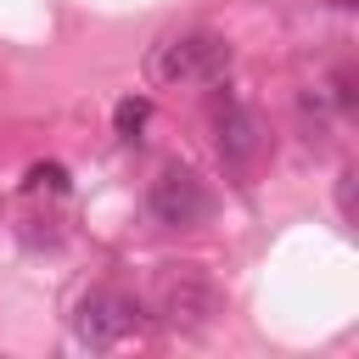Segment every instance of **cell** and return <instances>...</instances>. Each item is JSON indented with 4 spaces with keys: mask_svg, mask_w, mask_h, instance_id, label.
<instances>
[{
    "mask_svg": "<svg viewBox=\"0 0 359 359\" xmlns=\"http://www.w3.org/2000/svg\"><path fill=\"white\" fill-rule=\"evenodd\" d=\"M353 84H359V79H353V62H342V67L331 73V95H337V107H342V112H353V107H359Z\"/></svg>",
    "mask_w": 359,
    "mask_h": 359,
    "instance_id": "8",
    "label": "cell"
},
{
    "mask_svg": "<svg viewBox=\"0 0 359 359\" xmlns=\"http://www.w3.org/2000/svg\"><path fill=\"white\" fill-rule=\"evenodd\" d=\"M146 73L151 84H224L230 73V39L213 34V28H180V34H163L146 56Z\"/></svg>",
    "mask_w": 359,
    "mask_h": 359,
    "instance_id": "1",
    "label": "cell"
},
{
    "mask_svg": "<svg viewBox=\"0 0 359 359\" xmlns=\"http://www.w3.org/2000/svg\"><path fill=\"white\" fill-rule=\"evenodd\" d=\"M146 118H151V101H146V95H123V101L112 107V135L135 146L140 129H146Z\"/></svg>",
    "mask_w": 359,
    "mask_h": 359,
    "instance_id": "6",
    "label": "cell"
},
{
    "mask_svg": "<svg viewBox=\"0 0 359 359\" xmlns=\"http://www.w3.org/2000/svg\"><path fill=\"white\" fill-rule=\"evenodd\" d=\"M337 213H342V224H353V168L337 174Z\"/></svg>",
    "mask_w": 359,
    "mask_h": 359,
    "instance_id": "9",
    "label": "cell"
},
{
    "mask_svg": "<svg viewBox=\"0 0 359 359\" xmlns=\"http://www.w3.org/2000/svg\"><path fill=\"white\" fill-rule=\"evenodd\" d=\"M73 342L79 348H90V353H107V348H118L135 325H140V303L129 297V292H118V286H90L79 303H73Z\"/></svg>",
    "mask_w": 359,
    "mask_h": 359,
    "instance_id": "3",
    "label": "cell"
},
{
    "mask_svg": "<svg viewBox=\"0 0 359 359\" xmlns=\"http://www.w3.org/2000/svg\"><path fill=\"white\" fill-rule=\"evenodd\" d=\"M146 208H151V219H157L163 230H196V224L208 219L213 196H208V185H202L196 168L168 163V168H157V180H151V191H146Z\"/></svg>",
    "mask_w": 359,
    "mask_h": 359,
    "instance_id": "5",
    "label": "cell"
},
{
    "mask_svg": "<svg viewBox=\"0 0 359 359\" xmlns=\"http://www.w3.org/2000/svg\"><path fill=\"white\" fill-rule=\"evenodd\" d=\"M28 191L62 196V191H67V168H62V163H34V168H28Z\"/></svg>",
    "mask_w": 359,
    "mask_h": 359,
    "instance_id": "7",
    "label": "cell"
},
{
    "mask_svg": "<svg viewBox=\"0 0 359 359\" xmlns=\"http://www.w3.org/2000/svg\"><path fill=\"white\" fill-rule=\"evenodd\" d=\"M213 151H219V163L230 168V174H247V168H258L264 163V151H269V129H264V118L241 101V95H213Z\"/></svg>",
    "mask_w": 359,
    "mask_h": 359,
    "instance_id": "4",
    "label": "cell"
},
{
    "mask_svg": "<svg viewBox=\"0 0 359 359\" xmlns=\"http://www.w3.org/2000/svg\"><path fill=\"white\" fill-rule=\"evenodd\" d=\"M224 297L219 286L196 269V264H163L157 280H151V314L168 325V331H208L219 320Z\"/></svg>",
    "mask_w": 359,
    "mask_h": 359,
    "instance_id": "2",
    "label": "cell"
}]
</instances>
